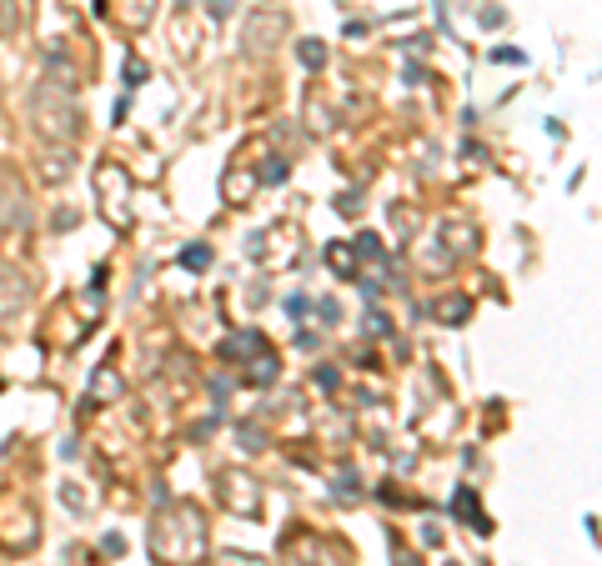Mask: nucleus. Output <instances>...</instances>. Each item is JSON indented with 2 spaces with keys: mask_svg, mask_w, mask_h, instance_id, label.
<instances>
[{
  "mask_svg": "<svg viewBox=\"0 0 602 566\" xmlns=\"http://www.w3.org/2000/svg\"><path fill=\"white\" fill-rule=\"evenodd\" d=\"M337 211H342V216H357V211H362V196H357V191L337 196Z\"/></svg>",
  "mask_w": 602,
  "mask_h": 566,
  "instance_id": "25",
  "label": "nucleus"
},
{
  "mask_svg": "<svg viewBox=\"0 0 602 566\" xmlns=\"http://www.w3.org/2000/svg\"><path fill=\"white\" fill-rule=\"evenodd\" d=\"M286 556H291V566H342V546L327 541V536H317V531L291 536V541H286Z\"/></svg>",
  "mask_w": 602,
  "mask_h": 566,
  "instance_id": "8",
  "label": "nucleus"
},
{
  "mask_svg": "<svg viewBox=\"0 0 602 566\" xmlns=\"http://www.w3.org/2000/svg\"><path fill=\"white\" fill-rule=\"evenodd\" d=\"M296 61L307 66V71H322V66H327V41H317V36L296 41Z\"/></svg>",
  "mask_w": 602,
  "mask_h": 566,
  "instance_id": "17",
  "label": "nucleus"
},
{
  "mask_svg": "<svg viewBox=\"0 0 602 566\" xmlns=\"http://www.w3.org/2000/svg\"><path fill=\"white\" fill-rule=\"evenodd\" d=\"M432 316H437L442 326H462V321L472 316V301H467V296H442V301H432Z\"/></svg>",
  "mask_w": 602,
  "mask_h": 566,
  "instance_id": "15",
  "label": "nucleus"
},
{
  "mask_svg": "<svg viewBox=\"0 0 602 566\" xmlns=\"http://www.w3.org/2000/svg\"><path fill=\"white\" fill-rule=\"evenodd\" d=\"M96 196H101V216L126 231L131 226V176L116 166V161H101L96 166Z\"/></svg>",
  "mask_w": 602,
  "mask_h": 566,
  "instance_id": "5",
  "label": "nucleus"
},
{
  "mask_svg": "<svg viewBox=\"0 0 602 566\" xmlns=\"http://www.w3.org/2000/svg\"><path fill=\"white\" fill-rule=\"evenodd\" d=\"M327 266H332L342 281H357V246H332V251H327Z\"/></svg>",
  "mask_w": 602,
  "mask_h": 566,
  "instance_id": "18",
  "label": "nucleus"
},
{
  "mask_svg": "<svg viewBox=\"0 0 602 566\" xmlns=\"http://www.w3.org/2000/svg\"><path fill=\"white\" fill-rule=\"evenodd\" d=\"M36 286H31V271H21L16 261H0V321H11L31 306Z\"/></svg>",
  "mask_w": 602,
  "mask_h": 566,
  "instance_id": "7",
  "label": "nucleus"
},
{
  "mask_svg": "<svg viewBox=\"0 0 602 566\" xmlns=\"http://www.w3.org/2000/svg\"><path fill=\"white\" fill-rule=\"evenodd\" d=\"M241 446H246V451H261V446H266V441H261V436H256V426H241Z\"/></svg>",
  "mask_w": 602,
  "mask_h": 566,
  "instance_id": "27",
  "label": "nucleus"
},
{
  "mask_svg": "<svg viewBox=\"0 0 602 566\" xmlns=\"http://www.w3.org/2000/svg\"><path fill=\"white\" fill-rule=\"evenodd\" d=\"M437 236L447 241V251H442V271H452L462 256H472V251H477V226H472V221H457V216H452V221H442V231H437Z\"/></svg>",
  "mask_w": 602,
  "mask_h": 566,
  "instance_id": "9",
  "label": "nucleus"
},
{
  "mask_svg": "<svg viewBox=\"0 0 602 566\" xmlns=\"http://www.w3.org/2000/svg\"><path fill=\"white\" fill-rule=\"evenodd\" d=\"M16 26H21V16H16V0H0V41H6V36H16Z\"/></svg>",
  "mask_w": 602,
  "mask_h": 566,
  "instance_id": "21",
  "label": "nucleus"
},
{
  "mask_svg": "<svg viewBox=\"0 0 602 566\" xmlns=\"http://www.w3.org/2000/svg\"><path fill=\"white\" fill-rule=\"evenodd\" d=\"M26 231L31 226V201H26V191L11 181V176H0V231Z\"/></svg>",
  "mask_w": 602,
  "mask_h": 566,
  "instance_id": "10",
  "label": "nucleus"
},
{
  "mask_svg": "<svg viewBox=\"0 0 602 566\" xmlns=\"http://www.w3.org/2000/svg\"><path fill=\"white\" fill-rule=\"evenodd\" d=\"M141 81H146V61L131 56V61H126V86H141Z\"/></svg>",
  "mask_w": 602,
  "mask_h": 566,
  "instance_id": "24",
  "label": "nucleus"
},
{
  "mask_svg": "<svg viewBox=\"0 0 602 566\" xmlns=\"http://www.w3.org/2000/svg\"><path fill=\"white\" fill-rule=\"evenodd\" d=\"M276 371H281V366H276V351H261V356L246 366V381H251V386H271Z\"/></svg>",
  "mask_w": 602,
  "mask_h": 566,
  "instance_id": "19",
  "label": "nucleus"
},
{
  "mask_svg": "<svg viewBox=\"0 0 602 566\" xmlns=\"http://www.w3.org/2000/svg\"><path fill=\"white\" fill-rule=\"evenodd\" d=\"M181 266H186V271H206V266H211V246H191V251L181 256Z\"/></svg>",
  "mask_w": 602,
  "mask_h": 566,
  "instance_id": "22",
  "label": "nucleus"
},
{
  "mask_svg": "<svg viewBox=\"0 0 602 566\" xmlns=\"http://www.w3.org/2000/svg\"><path fill=\"white\" fill-rule=\"evenodd\" d=\"M447 566H457V561H447Z\"/></svg>",
  "mask_w": 602,
  "mask_h": 566,
  "instance_id": "30",
  "label": "nucleus"
},
{
  "mask_svg": "<svg viewBox=\"0 0 602 566\" xmlns=\"http://www.w3.org/2000/svg\"><path fill=\"white\" fill-rule=\"evenodd\" d=\"M221 566H261V561H256V556H241V551H236V556H221Z\"/></svg>",
  "mask_w": 602,
  "mask_h": 566,
  "instance_id": "29",
  "label": "nucleus"
},
{
  "mask_svg": "<svg viewBox=\"0 0 602 566\" xmlns=\"http://www.w3.org/2000/svg\"><path fill=\"white\" fill-rule=\"evenodd\" d=\"M41 546V511L21 491H0V551L26 556Z\"/></svg>",
  "mask_w": 602,
  "mask_h": 566,
  "instance_id": "3",
  "label": "nucleus"
},
{
  "mask_svg": "<svg viewBox=\"0 0 602 566\" xmlns=\"http://www.w3.org/2000/svg\"><path fill=\"white\" fill-rule=\"evenodd\" d=\"M121 21H126L131 31H146V26L156 21V0H126V6H121Z\"/></svg>",
  "mask_w": 602,
  "mask_h": 566,
  "instance_id": "16",
  "label": "nucleus"
},
{
  "mask_svg": "<svg viewBox=\"0 0 602 566\" xmlns=\"http://www.w3.org/2000/svg\"><path fill=\"white\" fill-rule=\"evenodd\" d=\"M261 351H271V341H266L261 331H231V336L221 341V361H231V366H251Z\"/></svg>",
  "mask_w": 602,
  "mask_h": 566,
  "instance_id": "11",
  "label": "nucleus"
},
{
  "mask_svg": "<svg viewBox=\"0 0 602 566\" xmlns=\"http://www.w3.org/2000/svg\"><path fill=\"white\" fill-rule=\"evenodd\" d=\"M452 511H457V516H467V526H472V531H482V536L492 531V521H487V511L477 506V491H472V486H462V491L452 496Z\"/></svg>",
  "mask_w": 602,
  "mask_h": 566,
  "instance_id": "14",
  "label": "nucleus"
},
{
  "mask_svg": "<svg viewBox=\"0 0 602 566\" xmlns=\"http://www.w3.org/2000/svg\"><path fill=\"white\" fill-rule=\"evenodd\" d=\"M286 36H291V21L281 11H251L246 26H241V56L246 61H271Z\"/></svg>",
  "mask_w": 602,
  "mask_h": 566,
  "instance_id": "4",
  "label": "nucleus"
},
{
  "mask_svg": "<svg viewBox=\"0 0 602 566\" xmlns=\"http://www.w3.org/2000/svg\"><path fill=\"white\" fill-rule=\"evenodd\" d=\"M352 246H357V256H382V236H372V231H362Z\"/></svg>",
  "mask_w": 602,
  "mask_h": 566,
  "instance_id": "23",
  "label": "nucleus"
},
{
  "mask_svg": "<svg viewBox=\"0 0 602 566\" xmlns=\"http://www.w3.org/2000/svg\"><path fill=\"white\" fill-rule=\"evenodd\" d=\"M286 156H266V171H256V181H266V186H281L286 181Z\"/></svg>",
  "mask_w": 602,
  "mask_h": 566,
  "instance_id": "20",
  "label": "nucleus"
},
{
  "mask_svg": "<svg viewBox=\"0 0 602 566\" xmlns=\"http://www.w3.org/2000/svg\"><path fill=\"white\" fill-rule=\"evenodd\" d=\"M121 396H126L121 371H116V366H101V371L91 376V406H111V401H121Z\"/></svg>",
  "mask_w": 602,
  "mask_h": 566,
  "instance_id": "13",
  "label": "nucleus"
},
{
  "mask_svg": "<svg viewBox=\"0 0 602 566\" xmlns=\"http://www.w3.org/2000/svg\"><path fill=\"white\" fill-rule=\"evenodd\" d=\"M71 171H76V146H46V156H41V181H46V186H61V181H71Z\"/></svg>",
  "mask_w": 602,
  "mask_h": 566,
  "instance_id": "12",
  "label": "nucleus"
},
{
  "mask_svg": "<svg viewBox=\"0 0 602 566\" xmlns=\"http://www.w3.org/2000/svg\"><path fill=\"white\" fill-rule=\"evenodd\" d=\"M146 551L156 566H206L211 561V526L196 501H161L146 526Z\"/></svg>",
  "mask_w": 602,
  "mask_h": 566,
  "instance_id": "1",
  "label": "nucleus"
},
{
  "mask_svg": "<svg viewBox=\"0 0 602 566\" xmlns=\"http://www.w3.org/2000/svg\"><path fill=\"white\" fill-rule=\"evenodd\" d=\"M216 496H221V506H226L231 516H261V506H266L261 481H256V476H246L241 466H231V471H221V476H216Z\"/></svg>",
  "mask_w": 602,
  "mask_h": 566,
  "instance_id": "6",
  "label": "nucleus"
},
{
  "mask_svg": "<svg viewBox=\"0 0 602 566\" xmlns=\"http://www.w3.org/2000/svg\"><path fill=\"white\" fill-rule=\"evenodd\" d=\"M26 116H31V131L41 146H76L81 136V96H76V76L66 61H46V76L31 86V101H26Z\"/></svg>",
  "mask_w": 602,
  "mask_h": 566,
  "instance_id": "2",
  "label": "nucleus"
},
{
  "mask_svg": "<svg viewBox=\"0 0 602 566\" xmlns=\"http://www.w3.org/2000/svg\"><path fill=\"white\" fill-rule=\"evenodd\" d=\"M206 11L221 21V16H231V0H206Z\"/></svg>",
  "mask_w": 602,
  "mask_h": 566,
  "instance_id": "28",
  "label": "nucleus"
},
{
  "mask_svg": "<svg viewBox=\"0 0 602 566\" xmlns=\"http://www.w3.org/2000/svg\"><path fill=\"white\" fill-rule=\"evenodd\" d=\"M337 496H347V501H357V471H347V476H337Z\"/></svg>",
  "mask_w": 602,
  "mask_h": 566,
  "instance_id": "26",
  "label": "nucleus"
}]
</instances>
